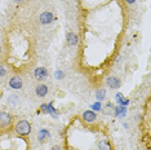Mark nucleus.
I'll use <instances>...</instances> for the list:
<instances>
[{"mask_svg": "<svg viewBox=\"0 0 151 150\" xmlns=\"http://www.w3.org/2000/svg\"><path fill=\"white\" fill-rule=\"evenodd\" d=\"M16 132L18 135H22V136L30 135V132H31V124H30L27 120L18 122V123L16 124Z\"/></svg>", "mask_w": 151, "mask_h": 150, "instance_id": "f257e3e1", "label": "nucleus"}, {"mask_svg": "<svg viewBox=\"0 0 151 150\" xmlns=\"http://www.w3.org/2000/svg\"><path fill=\"white\" fill-rule=\"evenodd\" d=\"M12 117L9 112L6 111H0V128H6L11 124Z\"/></svg>", "mask_w": 151, "mask_h": 150, "instance_id": "f03ea898", "label": "nucleus"}, {"mask_svg": "<svg viewBox=\"0 0 151 150\" xmlns=\"http://www.w3.org/2000/svg\"><path fill=\"white\" fill-rule=\"evenodd\" d=\"M34 76H35V79H37V80L47 79L48 70L45 69V67H37V69H35V71H34Z\"/></svg>", "mask_w": 151, "mask_h": 150, "instance_id": "7ed1b4c3", "label": "nucleus"}, {"mask_svg": "<svg viewBox=\"0 0 151 150\" xmlns=\"http://www.w3.org/2000/svg\"><path fill=\"white\" fill-rule=\"evenodd\" d=\"M22 86H23V81L21 76H13L9 80V87L13 88V89H21Z\"/></svg>", "mask_w": 151, "mask_h": 150, "instance_id": "20e7f679", "label": "nucleus"}, {"mask_svg": "<svg viewBox=\"0 0 151 150\" xmlns=\"http://www.w3.org/2000/svg\"><path fill=\"white\" fill-rule=\"evenodd\" d=\"M39 21H40L42 25H49V23L53 21V13H50V12L42 13L40 17H39Z\"/></svg>", "mask_w": 151, "mask_h": 150, "instance_id": "39448f33", "label": "nucleus"}, {"mask_svg": "<svg viewBox=\"0 0 151 150\" xmlns=\"http://www.w3.org/2000/svg\"><path fill=\"white\" fill-rule=\"evenodd\" d=\"M83 119L87 123H93V122H96V119H97V114L93 110H87L83 112Z\"/></svg>", "mask_w": 151, "mask_h": 150, "instance_id": "423d86ee", "label": "nucleus"}, {"mask_svg": "<svg viewBox=\"0 0 151 150\" xmlns=\"http://www.w3.org/2000/svg\"><path fill=\"white\" fill-rule=\"evenodd\" d=\"M106 84L110 87V88H114V89H116V88L120 87V79L116 76H110L106 79Z\"/></svg>", "mask_w": 151, "mask_h": 150, "instance_id": "0eeeda50", "label": "nucleus"}, {"mask_svg": "<svg viewBox=\"0 0 151 150\" xmlns=\"http://www.w3.org/2000/svg\"><path fill=\"white\" fill-rule=\"evenodd\" d=\"M35 93H36V96H39V97H45L48 94V87L45 84H39V86H36Z\"/></svg>", "mask_w": 151, "mask_h": 150, "instance_id": "6e6552de", "label": "nucleus"}, {"mask_svg": "<svg viewBox=\"0 0 151 150\" xmlns=\"http://www.w3.org/2000/svg\"><path fill=\"white\" fill-rule=\"evenodd\" d=\"M67 43L70 44V45H76L78 44V36L75 35L74 32L67 34Z\"/></svg>", "mask_w": 151, "mask_h": 150, "instance_id": "1a4fd4ad", "label": "nucleus"}, {"mask_svg": "<svg viewBox=\"0 0 151 150\" xmlns=\"http://www.w3.org/2000/svg\"><path fill=\"white\" fill-rule=\"evenodd\" d=\"M105 96H106V89L105 88H99V89L96 92V97H97L98 101H102L105 98Z\"/></svg>", "mask_w": 151, "mask_h": 150, "instance_id": "9d476101", "label": "nucleus"}, {"mask_svg": "<svg viewBox=\"0 0 151 150\" xmlns=\"http://www.w3.org/2000/svg\"><path fill=\"white\" fill-rule=\"evenodd\" d=\"M47 137H49V132H48L47 129H40L39 131V141L43 142Z\"/></svg>", "mask_w": 151, "mask_h": 150, "instance_id": "9b49d317", "label": "nucleus"}, {"mask_svg": "<svg viewBox=\"0 0 151 150\" xmlns=\"http://www.w3.org/2000/svg\"><path fill=\"white\" fill-rule=\"evenodd\" d=\"M98 148L101 149V150H110V149H109V148H110V146H109V142L105 141V140H102V141L99 142V144H98Z\"/></svg>", "mask_w": 151, "mask_h": 150, "instance_id": "f8f14e48", "label": "nucleus"}, {"mask_svg": "<svg viewBox=\"0 0 151 150\" xmlns=\"http://www.w3.org/2000/svg\"><path fill=\"white\" fill-rule=\"evenodd\" d=\"M54 76H56V79H63V78H65V74H63V71L57 70L56 73H54Z\"/></svg>", "mask_w": 151, "mask_h": 150, "instance_id": "ddd939ff", "label": "nucleus"}, {"mask_svg": "<svg viewBox=\"0 0 151 150\" xmlns=\"http://www.w3.org/2000/svg\"><path fill=\"white\" fill-rule=\"evenodd\" d=\"M5 74H6V70H5V67H3L1 65H0V78H1V76H4Z\"/></svg>", "mask_w": 151, "mask_h": 150, "instance_id": "4468645a", "label": "nucleus"}, {"mask_svg": "<svg viewBox=\"0 0 151 150\" xmlns=\"http://www.w3.org/2000/svg\"><path fill=\"white\" fill-rule=\"evenodd\" d=\"M92 109H93V110H101V104H94V105H92Z\"/></svg>", "mask_w": 151, "mask_h": 150, "instance_id": "2eb2a0df", "label": "nucleus"}, {"mask_svg": "<svg viewBox=\"0 0 151 150\" xmlns=\"http://www.w3.org/2000/svg\"><path fill=\"white\" fill-rule=\"evenodd\" d=\"M116 100H118V102L120 104V102L123 101V94H122V93H118V94H116Z\"/></svg>", "mask_w": 151, "mask_h": 150, "instance_id": "dca6fc26", "label": "nucleus"}, {"mask_svg": "<svg viewBox=\"0 0 151 150\" xmlns=\"http://www.w3.org/2000/svg\"><path fill=\"white\" fill-rule=\"evenodd\" d=\"M52 150H61V148H60V146H53V148H52Z\"/></svg>", "mask_w": 151, "mask_h": 150, "instance_id": "f3484780", "label": "nucleus"}, {"mask_svg": "<svg viewBox=\"0 0 151 150\" xmlns=\"http://www.w3.org/2000/svg\"><path fill=\"white\" fill-rule=\"evenodd\" d=\"M136 0H127V3H129V4H132V3H134Z\"/></svg>", "mask_w": 151, "mask_h": 150, "instance_id": "a211bd4d", "label": "nucleus"}, {"mask_svg": "<svg viewBox=\"0 0 151 150\" xmlns=\"http://www.w3.org/2000/svg\"><path fill=\"white\" fill-rule=\"evenodd\" d=\"M14 1H17V3H18V1H22V0H14Z\"/></svg>", "mask_w": 151, "mask_h": 150, "instance_id": "6ab92c4d", "label": "nucleus"}]
</instances>
